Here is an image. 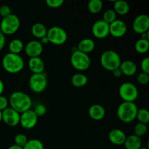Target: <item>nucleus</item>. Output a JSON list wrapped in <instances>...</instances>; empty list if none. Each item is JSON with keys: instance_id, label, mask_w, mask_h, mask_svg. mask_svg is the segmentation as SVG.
I'll use <instances>...</instances> for the list:
<instances>
[{"instance_id": "nucleus-1", "label": "nucleus", "mask_w": 149, "mask_h": 149, "mask_svg": "<svg viewBox=\"0 0 149 149\" xmlns=\"http://www.w3.org/2000/svg\"><path fill=\"white\" fill-rule=\"evenodd\" d=\"M8 100L10 107L19 113L30 110L32 106V100L30 96L21 91L13 92Z\"/></svg>"}, {"instance_id": "nucleus-2", "label": "nucleus", "mask_w": 149, "mask_h": 149, "mask_svg": "<svg viewBox=\"0 0 149 149\" xmlns=\"http://www.w3.org/2000/svg\"><path fill=\"white\" fill-rule=\"evenodd\" d=\"M25 62L20 55L8 52L2 58V66L10 74H17L23 69Z\"/></svg>"}, {"instance_id": "nucleus-3", "label": "nucleus", "mask_w": 149, "mask_h": 149, "mask_svg": "<svg viewBox=\"0 0 149 149\" xmlns=\"http://www.w3.org/2000/svg\"><path fill=\"white\" fill-rule=\"evenodd\" d=\"M138 108L133 102L123 101L117 108L118 119L124 123H130L136 119Z\"/></svg>"}, {"instance_id": "nucleus-4", "label": "nucleus", "mask_w": 149, "mask_h": 149, "mask_svg": "<svg viewBox=\"0 0 149 149\" xmlns=\"http://www.w3.org/2000/svg\"><path fill=\"white\" fill-rule=\"evenodd\" d=\"M100 65L107 71H112L119 68L122 63L120 55L116 51L109 49L101 54L100 58Z\"/></svg>"}, {"instance_id": "nucleus-5", "label": "nucleus", "mask_w": 149, "mask_h": 149, "mask_svg": "<svg viewBox=\"0 0 149 149\" xmlns=\"http://www.w3.org/2000/svg\"><path fill=\"white\" fill-rule=\"evenodd\" d=\"M70 61L71 65L79 71H86L91 65V59L88 54L80 52L77 49L71 54Z\"/></svg>"}, {"instance_id": "nucleus-6", "label": "nucleus", "mask_w": 149, "mask_h": 149, "mask_svg": "<svg viewBox=\"0 0 149 149\" xmlns=\"http://www.w3.org/2000/svg\"><path fill=\"white\" fill-rule=\"evenodd\" d=\"M20 26V20L15 14L3 17L0 23V31L4 35H12L17 31Z\"/></svg>"}, {"instance_id": "nucleus-7", "label": "nucleus", "mask_w": 149, "mask_h": 149, "mask_svg": "<svg viewBox=\"0 0 149 149\" xmlns=\"http://www.w3.org/2000/svg\"><path fill=\"white\" fill-rule=\"evenodd\" d=\"M119 93L121 98L125 102H133L138 99L139 92L136 86L131 82H124L120 85Z\"/></svg>"}, {"instance_id": "nucleus-8", "label": "nucleus", "mask_w": 149, "mask_h": 149, "mask_svg": "<svg viewBox=\"0 0 149 149\" xmlns=\"http://www.w3.org/2000/svg\"><path fill=\"white\" fill-rule=\"evenodd\" d=\"M49 42L55 45H62L68 39V33L60 26H52L47 30V33Z\"/></svg>"}, {"instance_id": "nucleus-9", "label": "nucleus", "mask_w": 149, "mask_h": 149, "mask_svg": "<svg viewBox=\"0 0 149 149\" xmlns=\"http://www.w3.org/2000/svg\"><path fill=\"white\" fill-rule=\"evenodd\" d=\"M29 86L31 90L35 93H42L47 86V78L45 73L32 74L29 78Z\"/></svg>"}, {"instance_id": "nucleus-10", "label": "nucleus", "mask_w": 149, "mask_h": 149, "mask_svg": "<svg viewBox=\"0 0 149 149\" xmlns=\"http://www.w3.org/2000/svg\"><path fill=\"white\" fill-rule=\"evenodd\" d=\"M38 119L32 109L20 113V124L24 129L31 130L34 127L38 122Z\"/></svg>"}, {"instance_id": "nucleus-11", "label": "nucleus", "mask_w": 149, "mask_h": 149, "mask_svg": "<svg viewBox=\"0 0 149 149\" xmlns=\"http://www.w3.org/2000/svg\"><path fill=\"white\" fill-rule=\"evenodd\" d=\"M2 113V121L7 125L10 127H15L20 124V113L16 111L11 107H8L4 109Z\"/></svg>"}, {"instance_id": "nucleus-12", "label": "nucleus", "mask_w": 149, "mask_h": 149, "mask_svg": "<svg viewBox=\"0 0 149 149\" xmlns=\"http://www.w3.org/2000/svg\"><path fill=\"white\" fill-rule=\"evenodd\" d=\"M127 31V26L125 21L116 19L109 24V34L115 38H121L125 36Z\"/></svg>"}, {"instance_id": "nucleus-13", "label": "nucleus", "mask_w": 149, "mask_h": 149, "mask_svg": "<svg viewBox=\"0 0 149 149\" xmlns=\"http://www.w3.org/2000/svg\"><path fill=\"white\" fill-rule=\"evenodd\" d=\"M132 29L137 33H144L148 31L149 29V17L147 15L141 14L136 16L132 23Z\"/></svg>"}, {"instance_id": "nucleus-14", "label": "nucleus", "mask_w": 149, "mask_h": 149, "mask_svg": "<svg viewBox=\"0 0 149 149\" xmlns=\"http://www.w3.org/2000/svg\"><path fill=\"white\" fill-rule=\"evenodd\" d=\"M92 33L97 39H104L109 35V24L103 20H97L93 25Z\"/></svg>"}, {"instance_id": "nucleus-15", "label": "nucleus", "mask_w": 149, "mask_h": 149, "mask_svg": "<svg viewBox=\"0 0 149 149\" xmlns=\"http://www.w3.org/2000/svg\"><path fill=\"white\" fill-rule=\"evenodd\" d=\"M24 50L26 55L30 58H36L42 55L44 50V47L40 41L31 40L24 46Z\"/></svg>"}, {"instance_id": "nucleus-16", "label": "nucleus", "mask_w": 149, "mask_h": 149, "mask_svg": "<svg viewBox=\"0 0 149 149\" xmlns=\"http://www.w3.org/2000/svg\"><path fill=\"white\" fill-rule=\"evenodd\" d=\"M126 138V134L120 129H113L109 133V141L115 146L123 145Z\"/></svg>"}, {"instance_id": "nucleus-17", "label": "nucleus", "mask_w": 149, "mask_h": 149, "mask_svg": "<svg viewBox=\"0 0 149 149\" xmlns=\"http://www.w3.org/2000/svg\"><path fill=\"white\" fill-rule=\"evenodd\" d=\"M28 65L32 74H42L44 73L45 68V62L40 57L31 58L29 60Z\"/></svg>"}, {"instance_id": "nucleus-18", "label": "nucleus", "mask_w": 149, "mask_h": 149, "mask_svg": "<svg viewBox=\"0 0 149 149\" xmlns=\"http://www.w3.org/2000/svg\"><path fill=\"white\" fill-rule=\"evenodd\" d=\"M88 115L93 120H101L106 116V110L101 105L93 104L89 108Z\"/></svg>"}, {"instance_id": "nucleus-19", "label": "nucleus", "mask_w": 149, "mask_h": 149, "mask_svg": "<svg viewBox=\"0 0 149 149\" xmlns=\"http://www.w3.org/2000/svg\"><path fill=\"white\" fill-rule=\"evenodd\" d=\"M119 68L122 71V75L127 76V77L135 75L138 71V67H137L136 63L134 61H130V60H127L123 62L122 61Z\"/></svg>"}, {"instance_id": "nucleus-20", "label": "nucleus", "mask_w": 149, "mask_h": 149, "mask_svg": "<svg viewBox=\"0 0 149 149\" xmlns=\"http://www.w3.org/2000/svg\"><path fill=\"white\" fill-rule=\"evenodd\" d=\"M95 47V43L94 41L90 38H85V39H81L79 42L77 49L84 53L89 54L94 50Z\"/></svg>"}, {"instance_id": "nucleus-21", "label": "nucleus", "mask_w": 149, "mask_h": 149, "mask_svg": "<svg viewBox=\"0 0 149 149\" xmlns=\"http://www.w3.org/2000/svg\"><path fill=\"white\" fill-rule=\"evenodd\" d=\"M123 145L125 149H140L142 147V141L141 138L133 134L127 137Z\"/></svg>"}, {"instance_id": "nucleus-22", "label": "nucleus", "mask_w": 149, "mask_h": 149, "mask_svg": "<svg viewBox=\"0 0 149 149\" xmlns=\"http://www.w3.org/2000/svg\"><path fill=\"white\" fill-rule=\"evenodd\" d=\"M31 34L33 35L34 37L41 39L42 38L47 36V29L46 26H45L43 23H36L31 26Z\"/></svg>"}, {"instance_id": "nucleus-23", "label": "nucleus", "mask_w": 149, "mask_h": 149, "mask_svg": "<svg viewBox=\"0 0 149 149\" xmlns=\"http://www.w3.org/2000/svg\"><path fill=\"white\" fill-rule=\"evenodd\" d=\"M71 82L75 87L79 88L85 86L88 82V78L85 74L81 72L76 73L71 77Z\"/></svg>"}, {"instance_id": "nucleus-24", "label": "nucleus", "mask_w": 149, "mask_h": 149, "mask_svg": "<svg viewBox=\"0 0 149 149\" xmlns=\"http://www.w3.org/2000/svg\"><path fill=\"white\" fill-rule=\"evenodd\" d=\"M113 10H114L116 15H125L129 13L130 5L127 1H124V0H118L113 3Z\"/></svg>"}, {"instance_id": "nucleus-25", "label": "nucleus", "mask_w": 149, "mask_h": 149, "mask_svg": "<svg viewBox=\"0 0 149 149\" xmlns=\"http://www.w3.org/2000/svg\"><path fill=\"white\" fill-rule=\"evenodd\" d=\"M23 49H24V45L22 40L19 39H14L10 41L9 44V50L10 53L20 55Z\"/></svg>"}, {"instance_id": "nucleus-26", "label": "nucleus", "mask_w": 149, "mask_h": 149, "mask_svg": "<svg viewBox=\"0 0 149 149\" xmlns=\"http://www.w3.org/2000/svg\"><path fill=\"white\" fill-rule=\"evenodd\" d=\"M103 3L101 0H90L87 4L89 12L92 14H97L102 10Z\"/></svg>"}, {"instance_id": "nucleus-27", "label": "nucleus", "mask_w": 149, "mask_h": 149, "mask_svg": "<svg viewBox=\"0 0 149 149\" xmlns=\"http://www.w3.org/2000/svg\"><path fill=\"white\" fill-rule=\"evenodd\" d=\"M135 51L140 54L146 53L149 49V40L139 39L135 42Z\"/></svg>"}, {"instance_id": "nucleus-28", "label": "nucleus", "mask_w": 149, "mask_h": 149, "mask_svg": "<svg viewBox=\"0 0 149 149\" xmlns=\"http://www.w3.org/2000/svg\"><path fill=\"white\" fill-rule=\"evenodd\" d=\"M136 119L139 123L147 125L149 122V111L146 109H138Z\"/></svg>"}, {"instance_id": "nucleus-29", "label": "nucleus", "mask_w": 149, "mask_h": 149, "mask_svg": "<svg viewBox=\"0 0 149 149\" xmlns=\"http://www.w3.org/2000/svg\"><path fill=\"white\" fill-rule=\"evenodd\" d=\"M23 149H45V146L40 140L33 138L29 140Z\"/></svg>"}, {"instance_id": "nucleus-30", "label": "nucleus", "mask_w": 149, "mask_h": 149, "mask_svg": "<svg viewBox=\"0 0 149 149\" xmlns=\"http://www.w3.org/2000/svg\"><path fill=\"white\" fill-rule=\"evenodd\" d=\"M116 13H115L113 9H109L106 10L103 15V19L102 20L107 23L108 24H110L112 22L116 20Z\"/></svg>"}, {"instance_id": "nucleus-31", "label": "nucleus", "mask_w": 149, "mask_h": 149, "mask_svg": "<svg viewBox=\"0 0 149 149\" xmlns=\"http://www.w3.org/2000/svg\"><path fill=\"white\" fill-rule=\"evenodd\" d=\"M147 132V125L142 123H137L134 127V135L141 138L144 136Z\"/></svg>"}, {"instance_id": "nucleus-32", "label": "nucleus", "mask_w": 149, "mask_h": 149, "mask_svg": "<svg viewBox=\"0 0 149 149\" xmlns=\"http://www.w3.org/2000/svg\"><path fill=\"white\" fill-rule=\"evenodd\" d=\"M29 139H28L27 136L24 134H21V133H18L15 136L14 138V141H15V144L18 146L22 147L23 148L25 145L26 144V143L28 142Z\"/></svg>"}, {"instance_id": "nucleus-33", "label": "nucleus", "mask_w": 149, "mask_h": 149, "mask_svg": "<svg viewBox=\"0 0 149 149\" xmlns=\"http://www.w3.org/2000/svg\"><path fill=\"white\" fill-rule=\"evenodd\" d=\"M33 112L35 113V114L37 116V117H40V116H43L47 112V107L42 103H39L37 104L34 107V109H33Z\"/></svg>"}, {"instance_id": "nucleus-34", "label": "nucleus", "mask_w": 149, "mask_h": 149, "mask_svg": "<svg viewBox=\"0 0 149 149\" xmlns=\"http://www.w3.org/2000/svg\"><path fill=\"white\" fill-rule=\"evenodd\" d=\"M137 81L142 85H146L149 82V74L141 72L137 76Z\"/></svg>"}, {"instance_id": "nucleus-35", "label": "nucleus", "mask_w": 149, "mask_h": 149, "mask_svg": "<svg viewBox=\"0 0 149 149\" xmlns=\"http://www.w3.org/2000/svg\"><path fill=\"white\" fill-rule=\"evenodd\" d=\"M63 0H47L46 4L50 8H59L63 4Z\"/></svg>"}, {"instance_id": "nucleus-36", "label": "nucleus", "mask_w": 149, "mask_h": 149, "mask_svg": "<svg viewBox=\"0 0 149 149\" xmlns=\"http://www.w3.org/2000/svg\"><path fill=\"white\" fill-rule=\"evenodd\" d=\"M12 14L11 8L7 4H3L0 7V16L3 17H5L7 16Z\"/></svg>"}, {"instance_id": "nucleus-37", "label": "nucleus", "mask_w": 149, "mask_h": 149, "mask_svg": "<svg viewBox=\"0 0 149 149\" xmlns=\"http://www.w3.org/2000/svg\"><path fill=\"white\" fill-rule=\"evenodd\" d=\"M141 68L142 70V72L149 74V58L146 57L141 61Z\"/></svg>"}, {"instance_id": "nucleus-38", "label": "nucleus", "mask_w": 149, "mask_h": 149, "mask_svg": "<svg viewBox=\"0 0 149 149\" xmlns=\"http://www.w3.org/2000/svg\"><path fill=\"white\" fill-rule=\"evenodd\" d=\"M9 100L6 97L0 95V111H3L4 109L8 108Z\"/></svg>"}, {"instance_id": "nucleus-39", "label": "nucleus", "mask_w": 149, "mask_h": 149, "mask_svg": "<svg viewBox=\"0 0 149 149\" xmlns=\"http://www.w3.org/2000/svg\"><path fill=\"white\" fill-rule=\"evenodd\" d=\"M6 44V37L5 35L0 31V51L4 47Z\"/></svg>"}, {"instance_id": "nucleus-40", "label": "nucleus", "mask_w": 149, "mask_h": 149, "mask_svg": "<svg viewBox=\"0 0 149 149\" xmlns=\"http://www.w3.org/2000/svg\"><path fill=\"white\" fill-rule=\"evenodd\" d=\"M111 72L113 77H116V78H120V77L122 76V73L119 68H116V69H114L113 71H112Z\"/></svg>"}, {"instance_id": "nucleus-41", "label": "nucleus", "mask_w": 149, "mask_h": 149, "mask_svg": "<svg viewBox=\"0 0 149 149\" xmlns=\"http://www.w3.org/2000/svg\"><path fill=\"white\" fill-rule=\"evenodd\" d=\"M149 33L148 31L144 32V33H141V39H148L149 40Z\"/></svg>"}, {"instance_id": "nucleus-42", "label": "nucleus", "mask_w": 149, "mask_h": 149, "mask_svg": "<svg viewBox=\"0 0 149 149\" xmlns=\"http://www.w3.org/2000/svg\"><path fill=\"white\" fill-rule=\"evenodd\" d=\"M4 91V84L1 79H0V95H2V93Z\"/></svg>"}, {"instance_id": "nucleus-43", "label": "nucleus", "mask_w": 149, "mask_h": 149, "mask_svg": "<svg viewBox=\"0 0 149 149\" xmlns=\"http://www.w3.org/2000/svg\"><path fill=\"white\" fill-rule=\"evenodd\" d=\"M41 43L42 44V45H46V44L49 43V39H48L47 36H45V37L42 38L41 39V41H40Z\"/></svg>"}, {"instance_id": "nucleus-44", "label": "nucleus", "mask_w": 149, "mask_h": 149, "mask_svg": "<svg viewBox=\"0 0 149 149\" xmlns=\"http://www.w3.org/2000/svg\"><path fill=\"white\" fill-rule=\"evenodd\" d=\"M7 149H23V148H22V147L18 146L15 145V144H14V145L10 146Z\"/></svg>"}, {"instance_id": "nucleus-45", "label": "nucleus", "mask_w": 149, "mask_h": 149, "mask_svg": "<svg viewBox=\"0 0 149 149\" xmlns=\"http://www.w3.org/2000/svg\"><path fill=\"white\" fill-rule=\"evenodd\" d=\"M2 122V113H1V111H0V123Z\"/></svg>"}, {"instance_id": "nucleus-46", "label": "nucleus", "mask_w": 149, "mask_h": 149, "mask_svg": "<svg viewBox=\"0 0 149 149\" xmlns=\"http://www.w3.org/2000/svg\"><path fill=\"white\" fill-rule=\"evenodd\" d=\"M140 149H148V148H146V147H141Z\"/></svg>"}]
</instances>
